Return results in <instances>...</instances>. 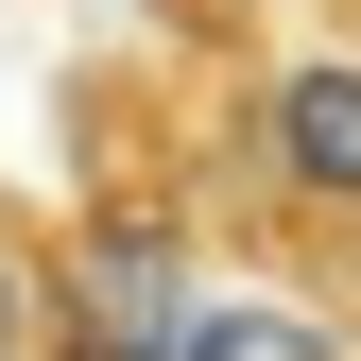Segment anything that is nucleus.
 Returning a JSON list of instances; mask_svg holds the SVG:
<instances>
[{
	"label": "nucleus",
	"instance_id": "nucleus-1",
	"mask_svg": "<svg viewBox=\"0 0 361 361\" xmlns=\"http://www.w3.org/2000/svg\"><path fill=\"white\" fill-rule=\"evenodd\" d=\"M207 172H224V224L241 258H361V18L327 35H276V52L224 69L207 104Z\"/></svg>",
	"mask_w": 361,
	"mask_h": 361
},
{
	"label": "nucleus",
	"instance_id": "nucleus-2",
	"mask_svg": "<svg viewBox=\"0 0 361 361\" xmlns=\"http://www.w3.org/2000/svg\"><path fill=\"white\" fill-rule=\"evenodd\" d=\"M35 344H69V276H52V241L0 224V361H35Z\"/></svg>",
	"mask_w": 361,
	"mask_h": 361
},
{
	"label": "nucleus",
	"instance_id": "nucleus-3",
	"mask_svg": "<svg viewBox=\"0 0 361 361\" xmlns=\"http://www.w3.org/2000/svg\"><path fill=\"white\" fill-rule=\"evenodd\" d=\"M327 18H361V0H327Z\"/></svg>",
	"mask_w": 361,
	"mask_h": 361
}]
</instances>
